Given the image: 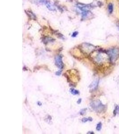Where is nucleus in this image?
Segmentation results:
<instances>
[{
    "label": "nucleus",
    "mask_w": 119,
    "mask_h": 134,
    "mask_svg": "<svg viewBox=\"0 0 119 134\" xmlns=\"http://www.w3.org/2000/svg\"><path fill=\"white\" fill-rule=\"evenodd\" d=\"M110 60L108 54L106 53L99 52L94 58V61L97 64L101 65L108 62Z\"/></svg>",
    "instance_id": "f257e3e1"
},
{
    "label": "nucleus",
    "mask_w": 119,
    "mask_h": 134,
    "mask_svg": "<svg viewBox=\"0 0 119 134\" xmlns=\"http://www.w3.org/2000/svg\"><path fill=\"white\" fill-rule=\"evenodd\" d=\"M108 54L110 61L112 62H115L119 58V50L116 48L111 49L108 51Z\"/></svg>",
    "instance_id": "f03ea898"
},
{
    "label": "nucleus",
    "mask_w": 119,
    "mask_h": 134,
    "mask_svg": "<svg viewBox=\"0 0 119 134\" xmlns=\"http://www.w3.org/2000/svg\"><path fill=\"white\" fill-rule=\"evenodd\" d=\"M90 106L92 108L96 111L101 112L104 110V105L102 104L100 101L99 100L94 101L92 102Z\"/></svg>",
    "instance_id": "7ed1b4c3"
},
{
    "label": "nucleus",
    "mask_w": 119,
    "mask_h": 134,
    "mask_svg": "<svg viewBox=\"0 0 119 134\" xmlns=\"http://www.w3.org/2000/svg\"><path fill=\"white\" fill-rule=\"evenodd\" d=\"M55 64L59 69H62L64 68V63L62 61V57L61 56H56L55 59Z\"/></svg>",
    "instance_id": "20e7f679"
},
{
    "label": "nucleus",
    "mask_w": 119,
    "mask_h": 134,
    "mask_svg": "<svg viewBox=\"0 0 119 134\" xmlns=\"http://www.w3.org/2000/svg\"><path fill=\"white\" fill-rule=\"evenodd\" d=\"M40 2H41V3L44 4L46 5L47 8L50 10L54 11L55 10V7L53 6V5H52L50 3V2L48 1L47 0H40Z\"/></svg>",
    "instance_id": "39448f33"
},
{
    "label": "nucleus",
    "mask_w": 119,
    "mask_h": 134,
    "mask_svg": "<svg viewBox=\"0 0 119 134\" xmlns=\"http://www.w3.org/2000/svg\"><path fill=\"white\" fill-rule=\"evenodd\" d=\"M99 81L97 80L93 82H92V83H91V84L90 85L89 87L91 89H95V88L97 87L98 85Z\"/></svg>",
    "instance_id": "423d86ee"
},
{
    "label": "nucleus",
    "mask_w": 119,
    "mask_h": 134,
    "mask_svg": "<svg viewBox=\"0 0 119 134\" xmlns=\"http://www.w3.org/2000/svg\"><path fill=\"white\" fill-rule=\"evenodd\" d=\"M70 92L73 95H77L79 94V91L74 89H70Z\"/></svg>",
    "instance_id": "0eeeda50"
},
{
    "label": "nucleus",
    "mask_w": 119,
    "mask_h": 134,
    "mask_svg": "<svg viewBox=\"0 0 119 134\" xmlns=\"http://www.w3.org/2000/svg\"><path fill=\"white\" fill-rule=\"evenodd\" d=\"M108 11L110 14L113 13V4L109 3L108 6Z\"/></svg>",
    "instance_id": "6e6552de"
},
{
    "label": "nucleus",
    "mask_w": 119,
    "mask_h": 134,
    "mask_svg": "<svg viewBox=\"0 0 119 134\" xmlns=\"http://www.w3.org/2000/svg\"><path fill=\"white\" fill-rule=\"evenodd\" d=\"M102 128V123L101 122H100L96 126V130L98 131H100L101 130Z\"/></svg>",
    "instance_id": "1a4fd4ad"
},
{
    "label": "nucleus",
    "mask_w": 119,
    "mask_h": 134,
    "mask_svg": "<svg viewBox=\"0 0 119 134\" xmlns=\"http://www.w3.org/2000/svg\"><path fill=\"white\" fill-rule=\"evenodd\" d=\"M86 110H87L86 109H82V110L80 111V113L81 114V115H84L85 113V112H86Z\"/></svg>",
    "instance_id": "9d476101"
},
{
    "label": "nucleus",
    "mask_w": 119,
    "mask_h": 134,
    "mask_svg": "<svg viewBox=\"0 0 119 134\" xmlns=\"http://www.w3.org/2000/svg\"><path fill=\"white\" fill-rule=\"evenodd\" d=\"M89 121V118H84L82 119V121L83 123H86L87 122Z\"/></svg>",
    "instance_id": "9b49d317"
},
{
    "label": "nucleus",
    "mask_w": 119,
    "mask_h": 134,
    "mask_svg": "<svg viewBox=\"0 0 119 134\" xmlns=\"http://www.w3.org/2000/svg\"><path fill=\"white\" fill-rule=\"evenodd\" d=\"M78 34V32H77V31H75V32H74L73 34V35H72V37H75V36H76Z\"/></svg>",
    "instance_id": "f8f14e48"
},
{
    "label": "nucleus",
    "mask_w": 119,
    "mask_h": 134,
    "mask_svg": "<svg viewBox=\"0 0 119 134\" xmlns=\"http://www.w3.org/2000/svg\"><path fill=\"white\" fill-rule=\"evenodd\" d=\"M61 74V71H59L58 72H56V75H58V76H59Z\"/></svg>",
    "instance_id": "ddd939ff"
},
{
    "label": "nucleus",
    "mask_w": 119,
    "mask_h": 134,
    "mask_svg": "<svg viewBox=\"0 0 119 134\" xmlns=\"http://www.w3.org/2000/svg\"><path fill=\"white\" fill-rule=\"evenodd\" d=\"M81 99H79V100H78V102H77V103H78V104H80V103H81Z\"/></svg>",
    "instance_id": "4468645a"
},
{
    "label": "nucleus",
    "mask_w": 119,
    "mask_h": 134,
    "mask_svg": "<svg viewBox=\"0 0 119 134\" xmlns=\"http://www.w3.org/2000/svg\"><path fill=\"white\" fill-rule=\"evenodd\" d=\"M89 133H90V134H94L93 132H89L87 133V134H89Z\"/></svg>",
    "instance_id": "2eb2a0df"
}]
</instances>
